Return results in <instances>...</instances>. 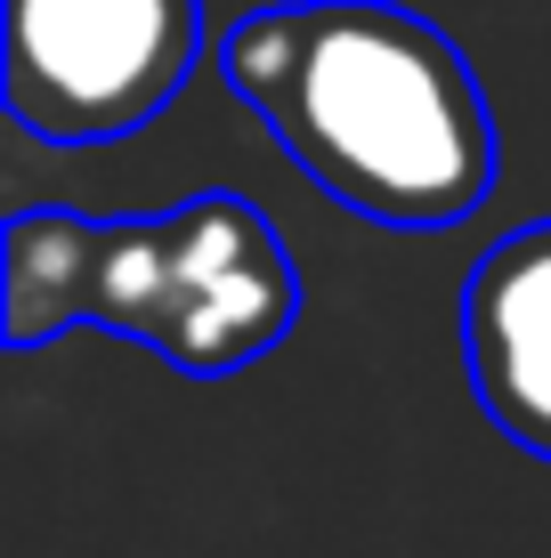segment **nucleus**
Returning <instances> with one entry per match:
<instances>
[{
	"instance_id": "nucleus-1",
	"label": "nucleus",
	"mask_w": 551,
	"mask_h": 558,
	"mask_svg": "<svg viewBox=\"0 0 551 558\" xmlns=\"http://www.w3.org/2000/svg\"><path fill=\"white\" fill-rule=\"evenodd\" d=\"M276 146L373 227H454L495 186V113L470 57L397 0H284L219 41Z\"/></svg>"
},
{
	"instance_id": "nucleus-2",
	"label": "nucleus",
	"mask_w": 551,
	"mask_h": 558,
	"mask_svg": "<svg viewBox=\"0 0 551 558\" xmlns=\"http://www.w3.org/2000/svg\"><path fill=\"white\" fill-rule=\"evenodd\" d=\"M9 349H41L73 324L146 340L163 364L212 380L268 356L300 316L292 252L243 195H195L163 219H73L16 210L9 219Z\"/></svg>"
},
{
	"instance_id": "nucleus-3",
	"label": "nucleus",
	"mask_w": 551,
	"mask_h": 558,
	"mask_svg": "<svg viewBox=\"0 0 551 558\" xmlns=\"http://www.w3.org/2000/svg\"><path fill=\"white\" fill-rule=\"evenodd\" d=\"M9 113L41 146H113L187 89L203 0H9Z\"/></svg>"
},
{
	"instance_id": "nucleus-4",
	"label": "nucleus",
	"mask_w": 551,
	"mask_h": 558,
	"mask_svg": "<svg viewBox=\"0 0 551 558\" xmlns=\"http://www.w3.org/2000/svg\"><path fill=\"white\" fill-rule=\"evenodd\" d=\"M463 364L487 421L551 461V219L479 252L463 283Z\"/></svg>"
}]
</instances>
